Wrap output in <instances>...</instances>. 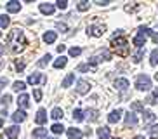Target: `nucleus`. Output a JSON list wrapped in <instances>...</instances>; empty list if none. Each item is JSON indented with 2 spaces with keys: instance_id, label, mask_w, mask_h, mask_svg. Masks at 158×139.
Here are the masks:
<instances>
[{
  "instance_id": "nucleus-1",
  "label": "nucleus",
  "mask_w": 158,
  "mask_h": 139,
  "mask_svg": "<svg viewBox=\"0 0 158 139\" xmlns=\"http://www.w3.org/2000/svg\"><path fill=\"white\" fill-rule=\"evenodd\" d=\"M7 42H9L12 52H21L26 45V38H24V33L21 30H12L7 37Z\"/></svg>"
},
{
  "instance_id": "nucleus-2",
  "label": "nucleus",
  "mask_w": 158,
  "mask_h": 139,
  "mask_svg": "<svg viewBox=\"0 0 158 139\" xmlns=\"http://www.w3.org/2000/svg\"><path fill=\"white\" fill-rule=\"evenodd\" d=\"M111 45H113V49L116 51V54H120V56H127V54H129V51H127L129 42H127L125 37H113L111 38Z\"/></svg>"
},
{
  "instance_id": "nucleus-3",
  "label": "nucleus",
  "mask_w": 158,
  "mask_h": 139,
  "mask_svg": "<svg viewBox=\"0 0 158 139\" xmlns=\"http://www.w3.org/2000/svg\"><path fill=\"white\" fill-rule=\"evenodd\" d=\"M110 59H111V52L108 51V49H99V51L96 52L90 59H89V65L96 68L98 63H101V61H110Z\"/></svg>"
},
{
  "instance_id": "nucleus-4",
  "label": "nucleus",
  "mask_w": 158,
  "mask_h": 139,
  "mask_svg": "<svg viewBox=\"0 0 158 139\" xmlns=\"http://www.w3.org/2000/svg\"><path fill=\"white\" fill-rule=\"evenodd\" d=\"M135 87L139 89V91H149L151 89V78H149L148 75H139L135 78Z\"/></svg>"
},
{
  "instance_id": "nucleus-5",
  "label": "nucleus",
  "mask_w": 158,
  "mask_h": 139,
  "mask_svg": "<svg viewBox=\"0 0 158 139\" xmlns=\"http://www.w3.org/2000/svg\"><path fill=\"white\" fill-rule=\"evenodd\" d=\"M47 78H45V75L42 73H31L28 77V83L30 85H35V83H45Z\"/></svg>"
},
{
  "instance_id": "nucleus-6",
  "label": "nucleus",
  "mask_w": 158,
  "mask_h": 139,
  "mask_svg": "<svg viewBox=\"0 0 158 139\" xmlns=\"http://www.w3.org/2000/svg\"><path fill=\"white\" fill-rule=\"evenodd\" d=\"M90 91V82L87 80H78L77 82V92L78 94H87Z\"/></svg>"
},
{
  "instance_id": "nucleus-7",
  "label": "nucleus",
  "mask_w": 158,
  "mask_h": 139,
  "mask_svg": "<svg viewBox=\"0 0 158 139\" xmlns=\"http://www.w3.org/2000/svg\"><path fill=\"white\" fill-rule=\"evenodd\" d=\"M104 30H106V28L102 26V24H92V26H89V33H90L92 37H102Z\"/></svg>"
},
{
  "instance_id": "nucleus-8",
  "label": "nucleus",
  "mask_w": 158,
  "mask_h": 139,
  "mask_svg": "<svg viewBox=\"0 0 158 139\" xmlns=\"http://www.w3.org/2000/svg\"><path fill=\"white\" fill-rule=\"evenodd\" d=\"M135 125H137V116L130 111V113L125 115V129H129V127H135Z\"/></svg>"
},
{
  "instance_id": "nucleus-9",
  "label": "nucleus",
  "mask_w": 158,
  "mask_h": 139,
  "mask_svg": "<svg viewBox=\"0 0 158 139\" xmlns=\"http://www.w3.org/2000/svg\"><path fill=\"white\" fill-rule=\"evenodd\" d=\"M122 115H123V111L122 110H113L111 113L108 115V122H110V124H116V122L122 118Z\"/></svg>"
},
{
  "instance_id": "nucleus-10",
  "label": "nucleus",
  "mask_w": 158,
  "mask_h": 139,
  "mask_svg": "<svg viewBox=\"0 0 158 139\" xmlns=\"http://www.w3.org/2000/svg\"><path fill=\"white\" fill-rule=\"evenodd\" d=\"M5 136H7L9 139H18V136H19V127H18V125L7 127V129H5Z\"/></svg>"
},
{
  "instance_id": "nucleus-11",
  "label": "nucleus",
  "mask_w": 158,
  "mask_h": 139,
  "mask_svg": "<svg viewBox=\"0 0 158 139\" xmlns=\"http://www.w3.org/2000/svg\"><path fill=\"white\" fill-rule=\"evenodd\" d=\"M115 87L118 89V91H127V89L130 87V82L127 78H116L115 80Z\"/></svg>"
},
{
  "instance_id": "nucleus-12",
  "label": "nucleus",
  "mask_w": 158,
  "mask_h": 139,
  "mask_svg": "<svg viewBox=\"0 0 158 139\" xmlns=\"http://www.w3.org/2000/svg\"><path fill=\"white\" fill-rule=\"evenodd\" d=\"M35 122H37L38 125H42L47 122V111L44 110V108H40V110L37 111V116H35Z\"/></svg>"
},
{
  "instance_id": "nucleus-13",
  "label": "nucleus",
  "mask_w": 158,
  "mask_h": 139,
  "mask_svg": "<svg viewBox=\"0 0 158 139\" xmlns=\"http://www.w3.org/2000/svg\"><path fill=\"white\" fill-rule=\"evenodd\" d=\"M7 12H19L21 11V4H19L18 0H10V2H7Z\"/></svg>"
},
{
  "instance_id": "nucleus-14",
  "label": "nucleus",
  "mask_w": 158,
  "mask_h": 139,
  "mask_svg": "<svg viewBox=\"0 0 158 139\" xmlns=\"http://www.w3.org/2000/svg\"><path fill=\"white\" fill-rule=\"evenodd\" d=\"M84 115L87 116V120H89V122H96V120L99 118V111H98V110H94V108H90V110L85 111Z\"/></svg>"
},
{
  "instance_id": "nucleus-15",
  "label": "nucleus",
  "mask_w": 158,
  "mask_h": 139,
  "mask_svg": "<svg viewBox=\"0 0 158 139\" xmlns=\"http://www.w3.org/2000/svg\"><path fill=\"white\" fill-rule=\"evenodd\" d=\"M143 120H144V124H146V125L153 124V122L156 120V115H155L153 111H143Z\"/></svg>"
},
{
  "instance_id": "nucleus-16",
  "label": "nucleus",
  "mask_w": 158,
  "mask_h": 139,
  "mask_svg": "<svg viewBox=\"0 0 158 139\" xmlns=\"http://www.w3.org/2000/svg\"><path fill=\"white\" fill-rule=\"evenodd\" d=\"M42 38H44V42H45V44H54V42H56V38H57V33L56 32H45Z\"/></svg>"
},
{
  "instance_id": "nucleus-17",
  "label": "nucleus",
  "mask_w": 158,
  "mask_h": 139,
  "mask_svg": "<svg viewBox=\"0 0 158 139\" xmlns=\"http://www.w3.org/2000/svg\"><path fill=\"white\" fill-rule=\"evenodd\" d=\"M54 11H56V7L52 4H40V12L42 14H49L51 16V14H54Z\"/></svg>"
},
{
  "instance_id": "nucleus-18",
  "label": "nucleus",
  "mask_w": 158,
  "mask_h": 139,
  "mask_svg": "<svg viewBox=\"0 0 158 139\" xmlns=\"http://www.w3.org/2000/svg\"><path fill=\"white\" fill-rule=\"evenodd\" d=\"M18 104L21 108H28L30 106V96L28 94H21V96L18 97Z\"/></svg>"
},
{
  "instance_id": "nucleus-19",
  "label": "nucleus",
  "mask_w": 158,
  "mask_h": 139,
  "mask_svg": "<svg viewBox=\"0 0 158 139\" xmlns=\"http://www.w3.org/2000/svg\"><path fill=\"white\" fill-rule=\"evenodd\" d=\"M12 120L18 122V124H19V122H24V120H26V113H24V110H19V108H18V111L12 115Z\"/></svg>"
},
{
  "instance_id": "nucleus-20",
  "label": "nucleus",
  "mask_w": 158,
  "mask_h": 139,
  "mask_svg": "<svg viewBox=\"0 0 158 139\" xmlns=\"http://www.w3.org/2000/svg\"><path fill=\"white\" fill-rule=\"evenodd\" d=\"M82 136H84V132L80 129H68V137L70 139H82Z\"/></svg>"
},
{
  "instance_id": "nucleus-21",
  "label": "nucleus",
  "mask_w": 158,
  "mask_h": 139,
  "mask_svg": "<svg viewBox=\"0 0 158 139\" xmlns=\"http://www.w3.org/2000/svg\"><path fill=\"white\" fill-rule=\"evenodd\" d=\"M33 137H35V139H45L47 137V129H44V127L35 129V130H33Z\"/></svg>"
},
{
  "instance_id": "nucleus-22",
  "label": "nucleus",
  "mask_w": 158,
  "mask_h": 139,
  "mask_svg": "<svg viewBox=\"0 0 158 139\" xmlns=\"http://www.w3.org/2000/svg\"><path fill=\"white\" fill-rule=\"evenodd\" d=\"M98 137L99 139H110V129H108V127H99L98 129Z\"/></svg>"
},
{
  "instance_id": "nucleus-23",
  "label": "nucleus",
  "mask_w": 158,
  "mask_h": 139,
  "mask_svg": "<svg viewBox=\"0 0 158 139\" xmlns=\"http://www.w3.org/2000/svg\"><path fill=\"white\" fill-rule=\"evenodd\" d=\"M66 63H68V59H66L64 56H61L59 59H56V61H54V68H56V70L64 68V66H66Z\"/></svg>"
},
{
  "instance_id": "nucleus-24",
  "label": "nucleus",
  "mask_w": 158,
  "mask_h": 139,
  "mask_svg": "<svg viewBox=\"0 0 158 139\" xmlns=\"http://www.w3.org/2000/svg\"><path fill=\"white\" fill-rule=\"evenodd\" d=\"M132 44H134L135 47H143V45H146V38L144 37H141V35H137V37H134V40H132Z\"/></svg>"
},
{
  "instance_id": "nucleus-25",
  "label": "nucleus",
  "mask_w": 158,
  "mask_h": 139,
  "mask_svg": "<svg viewBox=\"0 0 158 139\" xmlns=\"http://www.w3.org/2000/svg\"><path fill=\"white\" fill-rule=\"evenodd\" d=\"M75 82V75L73 73H70V75H66V78L63 80V82H61V85H63V87H70L71 83Z\"/></svg>"
},
{
  "instance_id": "nucleus-26",
  "label": "nucleus",
  "mask_w": 158,
  "mask_h": 139,
  "mask_svg": "<svg viewBox=\"0 0 158 139\" xmlns=\"http://www.w3.org/2000/svg\"><path fill=\"white\" fill-rule=\"evenodd\" d=\"M149 65H151V66H156L158 65V49H155V51L149 54Z\"/></svg>"
},
{
  "instance_id": "nucleus-27",
  "label": "nucleus",
  "mask_w": 158,
  "mask_h": 139,
  "mask_svg": "<svg viewBox=\"0 0 158 139\" xmlns=\"http://www.w3.org/2000/svg\"><path fill=\"white\" fill-rule=\"evenodd\" d=\"M137 32H139L137 35H141V37H144V38L148 37V35H153V32H151L148 26H139V30H137Z\"/></svg>"
},
{
  "instance_id": "nucleus-28",
  "label": "nucleus",
  "mask_w": 158,
  "mask_h": 139,
  "mask_svg": "<svg viewBox=\"0 0 158 139\" xmlns=\"http://www.w3.org/2000/svg\"><path fill=\"white\" fill-rule=\"evenodd\" d=\"M63 115H64V113H63V110H61V108H54V110L51 111V116L54 118V120H59V118H63Z\"/></svg>"
},
{
  "instance_id": "nucleus-29",
  "label": "nucleus",
  "mask_w": 158,
  "mask_h": 139,
  "mask_svg": "<svg viewBox=\"0 0 158 139\" xmlns=\"http://www.w3.org/2000/svg\"><path fill=\"white\" fill-rule=\"evenodd\" d=\"M73 120H77V122H82V120H84V111L80 110V108L73 110Z\"/></svg>"
},
{
  "instance_id": "nucleus-30",
  "label": "nucleus",
  "mask_w": 158,
  "mask_h": 139,
  "mask_svg": "<svg viewBox=\"0 0 158 139\" xmlns=\"http://www.w3.org/2000/svg\"><path fill=\"white\" fill-rule=\"evenodd\" d=\"M51 59H52V56H51V54L44 56L42 59H40V61H38V63H37V65H38V68H44V66H47V65H49V61H51Z\"/></svg>"
},
{
  "instance_id": "nucleus-31",
  "label": "nucleus",
  "mask_w": 158,
  "mask_h": 139,
  "mask_svg": "<svg viewBox=\"0 0 158 139\" xmlns=\"http://www.w3.org/2000/svg\"><path fill=\"white\" fill-rule=\"evenodd\" d=\"M12 89H14V91H24V89H26V83L24 82H21V80H18V82H14L12 83Z\"/></svg>"
},
{
  "instance_id": "nucleus-32",
  "label": "nucleus",
  "mask_w": 158,
  "mask_h": 139,
  "mask_svg": "<svg viewBox=\"0 0 158 139\" xmlns=\"http://www.w3.org/2000/svg\"><path fill=\"white\" fill-rule=\"evenodd\" d=\"M51 130L54 132V134H63V132H64V127H63L61 124H54L51 127Z\"/></svg>"
},
{
  "instance_id": "nucleus-33",
  "label": "nucleus",
  "mask_w": 158,
  "mask_h": 139,
  "mask_svg": "<svg viewBox=\"0 0 158 139\" xmlns=\"http://www.w3.org/2000/svg\"><path fill=\"white\" fill-rule=\"evenodd\" d=\"M9 24H10L9 16H0V28H7Z\"/></svg>"
},
{
  "instance_id": "nucleus-34",
  "label": "nucleus",
  "mask_w": 158,
  "mask_h": 139,
  "mask_svg": "<svg viewBox=\"0 0 158 139\" xmlns=\"http://www.w3.org/2000/svg\"><path fill=\"white\" fill-rule=\"evenodd\" d=\"M89 7H90V4H89V2H78V5H77V9H78L80 12L89 11Z\"/></svg>"
},
{
  "instance_id": "nucleus-35",
  "label": "nucleus",
  "mask_w": 158,
  "mask_h": 139,
  "mask_svg": "<svg viewBox=\"0 0 158 139\" xmlns=\"http://www.w3.org/2000/svg\"><path fill=\"white\" fill-rule=\"evenodd\" d=\"M143 57H144V51H139V52H135V54H134L132 61H134V63H141V61H143Z\"/></svg>"
},
{
  "instance_id": "nucleus-36",
  "label": "nucleus",
  "mask_w": 158,
  "mask_h": 139,
  "mask_svg": "<svg viewBox=\"0 0 158 139\" xmlns=\"http://www.w3.org/2000/svg\"><path fill=\"white\" fill-rule=\"evenodd\" d=\"M82 54V49H80V47H71L70 49V56L71 57H77V56H80Z\"/></svg>"
},
{
  "instance_id": "nucleus-37",
  "label": "nucleus",
  "mask_w": 158,
  "mask_h": 139,
  "mask_svg": "<svg viewBox=\"0 0 158 139\" xmlns=\"http://www.w3.org/2000/svg\"><path fill=\"white\" fill-rule=\"evenodd\" d=\"M10 101H12V97H10V94H5V96H2V97H0V103H2L4 106H7V104H9Z\"/></svg>"
},
{
  "instance_id": "nucleus-38",
  "label": "nucleus",
  "mask_w": 158,
  "mask_h": 139,
  "mask_svg": "<svg viewBox=\"0 0 158 139\" xmlns=\"http://www.w3.org/2000/svg\"><path fill=\"white\" fill-rule=\"evenodd\" d=\"M149 136H151L153 139H156V137H158V125H153V127L149 129Z\"/></svg>"
},
{
  "instance_id": "nucleus-39",
  "label": "nucleus",
  "mask_w": 158,
  "mask_h": 139,
  "mask_svg": "<svg viewBox=\"0 0 158 139\" xmlns=\"http://www.w3.org/2000/svg\"><path fill=\"white\" fill-rule=\"evenodd\" d=\"M132 110H135V111H144V106L141 104L139 101H134V103H132Z\"/></svg>"
},
{
  "instance_id": "nucleus-40",
  "label": "nucleus",
  "mask_w": 158,
  "mask_h": 139,
  "mask_svg": "<svg viewBox=\"0 0 158 139\" xmlns=\"http://www.w3.org/2000/svg\"><path fill=\"white\" fill-rule=\"evenodd\" d=\"M56 7H59V9L64 11L66 7H68V2H66V0H57V2H56Z\"/></svg>"
},
{
  "instance_id": "nucleus-41",
  "label": "nucleus",
  "mask_w": 158,
  "mask_h": 139,
  "mask_svg": "<svg viewBox=\"0 0 158 139\" xmlns=\"http://www.w3.org/2000/svg\"><path fill=\"white\" fill-rule=\"evenodd\" d=\"M78 71H89V70H94V66H90V65H78Z\"/></svg>"
},
{
  "instance_id": "nucleus-42",
  "label": "nucleus",
  "mask_w": 158,
  "mask_h": 139,
  "mask_svg": "<svg viewBox=\"0 0 158 139\" xmlns=\"http://www.w3.org/2000/svg\"><path fill=\"white\" fill-rule=\"evenodd\" d=\"M33 97H35V101H40V99H42V91H40V89L33 91Z\"/></svg>"
},
{
  "instance_id": "nucleus-43",
  "label": "nucleus",
  "mask_w": 158,
  "mask_h": 139,
  "mask_svg": "<svg viewBox=\"0 0 158 139\" xmlns=\"http://www.w3.org/2000/svg\"><path fill=\"white\" fill-rule=\"evenodd\" d=\"M56 28L59 30V32H63V33H64V32H68V26H66L64 23H57V24H56Z\"/></svg>"
},
{
  "instance_id": "nucleus-44",
  "label": "nucleus",
  "mask_w": 158,
  "mask_h": 139,
  "mask_svg": "<svg viewBox=\"0 0 158 139\" xmlns=\"http://www.w3.org/2000/svg\"><path fill=\"white\" fill-rule=\"evenodd\" d=\"M16 70H18V71H23V70H24V63H23V61H18V63H16Z\"/></svg>"
},
{
  "instance_id": "nucleus-45",
  "label": "nucleus",
  "mask_w": 158,
  "mask_h": 139,
  "mask_svg": "<svg viewBox=\"0 0 158 139\" xmlns=\"http://www.w3.org/2000/svg\"><path fill=\"white\" fill-rule=\"evenodd\" d=\"M96 4H98V5H108V4H110V0H102V2H101V0H98Z\"/></svg>"
},
{
  "instance_id": "nucleus-46",
  "label": "nucleus",
  "mask_w": 158,
  "mask_h": 139,
  "mask_svg": "<svg viewBox=\"0 0 158 139\" xmlns=\"http://www.w3.org/2000/svg\"><path fill=\"white\" fill-rule=\"evenodd\" d=\"M64 51H66V45H57V52H59V54L64 52Z\"/></svg>"
},
{
  "instance_id": "nucleus-47",
  "label": "nucleus",
  "mask_w": 158,
  "mask_h": 139,
  "mask_svg": "<svg viewBox=\"0 0 158 139\" xmlns=\"http://www.w3.org/2000/svg\"><path fill=\"white\" fill-rule=\"evenodd\" d=\"M151 38H153L155 44H158V33H153V35H151Z\"/></svg>"
},
{
  "instance_id": "nucleus-48",
  "label": "nucleus",
  "mask_w": 158,
  "mask_h": 139,
  "mask_svg": "<svg viewBox=\"0 0 158 139\" xmlns=\"http://www.w3.org/2000/svg\"><path fill=\"white\" fill-rule=\"evenodd\" d=\"M4 52H5V47H4V45H2V44H0V56L4 54Z\"/></svg>"
},
{
  "instance_id": "nucleus-49",
  "label": "nucleus",
  "mask_w": 158,
  "mask_h": 139,
  "mask_svg": "<svg viewBox=\"0 0 158 139\" xmlns=\"http://www.w3.org/2000/svg\"><path fill=\"white\" fill-rule=\"evenodd\" d=\"M153 97H155V99H158V87L155 89V92H153Z\"/></svg>"
},
{
  "instance_id": "nucleus-50",
  "label": "nucleus",
  "mask_w": 158,
  "mask_h": 139,
  "mask_svg": "<svg viewBox=\"0 0 158 139\" xmlns=\"http://www.w3.org/2000/svg\"><path fill=\"white\" fill-rule=\"evenodd\" d=\"M134 139H146V137H144V136H135Z\"/></svg>"
},
{
  "instance_id": "nucleus-51",
  "label": "nucleus",
  "mask_w": 158,
  "mask_h": 139,
  "mask_svg": "<svg viewBox=\"0 0 158 139\" xmlns=\"http://www.w3.org/2000/svg\"><path fill=\"white\" fill-rule=\"evenodd\" d=\"M2 125H4V120H2V118H0V129H2Z\"/></svg>"
},
{
  "instance_id": "nucleus-52",
  "label": "nucleus",
  "mask_w": 158,
  "mask_h": 139,
  "mask_svg": "<svg viewBox=\"0 0 158 139\" xmlns=\"http://www.w3.org/2000/svg\"><path fill=\"white\" fill-rule=\"evenodd\" d=\"M155 78H156V80H158V73H155Z\"/></svg>"
},
{
  "instance_id": "nucleus-53",
  "label": "nucleus",
  "mask_w": 158,
  "mask_h": 139,
  "mask_svg": "<svg viewBox=\"0 0 158 139\" xmlns=\"http://www.w3.org/2000/svg\"><path fill=\"white\" fill-rule=\"evenodd\" d=\"M0 139H5V137H2V136H0Z\"/></svg>"
},
{
  "instance_id": "nucleus-54",
  "label": "nucleus",
  "mask_w": 158,
  "mask_h": 139,
  "mask_svg": "<svg viewBox=\"0 0 158 139\" xmlns=\"http://www.w3.org/2000/svg\"><path fill=\"white\" fill-rule=\"evenodd\" d=\"M0 37H2V32H0Z\"/></svg>"
},
{
  "instance_id": "nucleus-55",
  "label": "nucleus",
  "mask_w": 158,
  "mask_h": 139,
  "mask_svg": "<svg viewBox=\"0 0 158 139\" xmlns=\"http://www.w3.org/2000/svg\"><path fill=\"white\" fill-rule=\"evenodd\" d=\"M52 139H57V137H52Z\"/></svg>"
},
{
  "instance_id": "nucleus-56",
  "label": "nucleus",
  "mask_w": 158,
  "mask_h": 139,
  "mask_svg": "<svg viewBox=\"0 0 158 139\" xmlns=\"http://www.w3.org/2000/svg\"><path fill=\"white\" fill-rule=\"evenodd\" d=\"M115 139H118V137H115Z\"/></svg>"
}]
</instances>
